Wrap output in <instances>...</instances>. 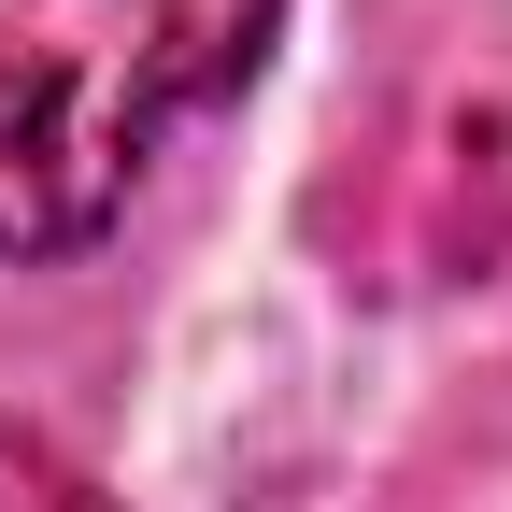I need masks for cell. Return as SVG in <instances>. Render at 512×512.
Masks as SVG:
<instances>
[{
	"label": "cell",
	"instance_id": "cell-1",
	"mask_svg": "<svg viewBox=\"0 0 512 512\" xmlns=\"http://www.w3.org/2000/svg\"><path fill=\"white\" fill-rule=\"evenodd\" d=\"M285 0H0V256H72L214 114Z\"/></svg>",
	"mask_w": 512,
	"mask_h": 512
},
{
	"label": "cell",
	"instance_id": "cell-2",
	"mask_svg": "<svg viewBox=\"0 0 512 512\" xmlns=\"http://www.w3.org/2000/svg\"><path fill=\"white\" fill-rule=\"evenodd\" d=\"M0 512H100V484L57 456V441H29V427H0Z\"/></svg>",
	"mask_w": 512,
	"mask_h": 512
}]
</instances>
